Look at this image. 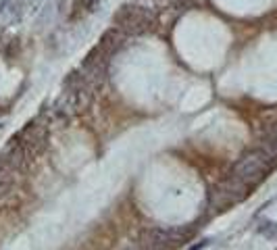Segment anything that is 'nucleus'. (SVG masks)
I'll return each mask as SVG.
<instances>
[{"label":"nucleus","instance_id":"nucleus-8","mask_svg":"<svg viewBox=\"0 0 277 250\" xmlns=\"http://www.w3.org/2000/svg\"><path fill=\"white\" fill-rule=\"evenodd\" d=\"M98 7H100V0H77L71 19H84L86 15H92Z\"/></svg>","mask_w":277,"mask_h":250},{"label":"nucleus","instance_id":"nucleus-9","mask_svg":"<svg viewBox=\"0 0 277 250\" xmlns=\"http://www.w3.org/2000/svg\"><path fill=\"white\" fill-rule=\"evenodd\" d=\"M273 142L277 144V130H275V134H273Z\"/></svg>","mask_w":277,"mask_h":250},{"label":"nucleus","instance_id":"nucleus-6","mask_svg":"<svg viewBox=\"0 0 277 250\" xmlns=\"http://www.w3.org/2000/svg\"><path fill=\"white\" fill-rule=\"evenodd\" d=\"M125 34H123L119 27H110V30H106L104 34H102V38H100V42H98V46L108 54V57H113V54L123 46V42H125Z\"/></svg>","mask_w":277,"mask_h":250},{"label":"nucleus","instance_id":"nucleus-7","mask_svg":"<svg viewBox=\"0 0 277 250\" xmlns=\"http://www.w3.org/2000/svg\"><path fill=\"white\" fill-rule=\"evenodd\" d=\"M15 175H17L15 169H11V167L0 163V200L11 194L13 186H15Z\"/></svg>","mask_w":277,"mask_h":250},{"label":"nucleus","instance_id":"nucleus-1","mask_svg":"<svg viewBox=\"0 0 277 250\" xmlns=\"http://www.w3.org/2000/svg\"><path fill=\"white\" fill-rule=\"evenodd\" d=\"M275 163H277V144L273 140H269L260 148L246 152V155L233 165L231 175H235L238 179H242L244 184L252 188L267 177V173L275 167Z\"/></svg>","mask_w":277,"mask_h":250},{"label":"nucleus","instance_id":"nucleus-4","mask_svg":"<svg viewBox=\"0 0 277 250\" xmlns=\"http://www.w3.org/2000/svg\"><path fill=\"white\" fill-rule=\"evenodd\" d=\"M192 238V229L188 227H152V229H146L142 233V246L144 248H155V250H161V248H177V246H184L188 240Z\"/></svg>","mask_w":277,"mask_h":250},{"label":"nucleus","instance_id":"nucleus-5","mask_svg":"<svg viewBox=\"0 0 277 250\" xmlns=\"http://www.w3.org/2000/svg\"><path fill=\"white\" fill-rule=\"evenodd\" d=\"M248 194H250V186L244 184L242 179H238L235 175H229L225 182H221L213 188L211 194V206L217 208V211H225L227 206L235 204L244 200Z\"/></svg>","mask_w":277,"mask_h":250},{"label":"nucleus","instance_id":"nucleus-3","mask_svg":"<svg viewBox=\"0 0 277 250\" xmlns=\"http://www.w3.org/2000/svg\"><path fill=\"white\" fill-rule=\"evenodd\" d=\"M48 128H50V115L46 117L44 113L32 119L25 128L15 136L25 148V152L30 155V159L40 157L48 146Z\"/></svg>","mask_w":277,"mask_h":250},{"label":"nucleus","instance_id":"nucleus-2","mask_svg":"<svg viewBox=\"0 0 277 250\" xmlns=\"http://www.w3.org/2000/svg\"><path fill=\"white\" fill-rule=\"evenodd\" d=\"M113 25L125 36H142L157 25V13L142 5H123L113 15Z\"/></svg>","mask_w":277,"mask_h":250}]
</instances>
